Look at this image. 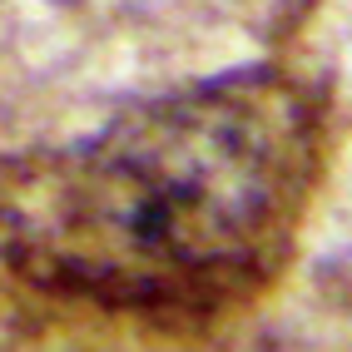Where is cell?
Masks as SVG:
<instances>
[{
    "instance_id": "obj_1",
    "label": "cell",
    "mask_w": 352,
    "mask_h": 352,
    "mask_svg": "<svg viewBox=\"0 0 352 352\" xmlns=\"http://www.w3.org/2000/svg\"><path fill=\"white\" fill-rule=\"evenodd\" d=\"M327 164V100L248 65L139 100L0 179L10 273L95 313L194 327L258 302L293 263Z\"/></svg>"
}]
</instances>
